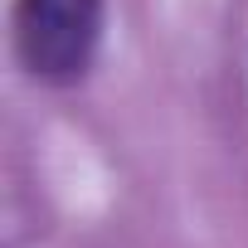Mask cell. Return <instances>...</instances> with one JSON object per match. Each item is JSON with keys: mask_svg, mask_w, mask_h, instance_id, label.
<instances>
[{"mask_svg": "<svg viewBox=\"0 0 248 248\" xmlns=\"http://www.w3.org/2000/svg\"><path fill=\"white\" fill-rule=\"evenodd\" d=\"M15 54L34 83L73 88L88 78L102 30H107V0H15Z\"/></svg>", "mask_w": 248, "mask_h": 248, "instance_id": "6da1fadb", "label": "cell"}]
</instances>
